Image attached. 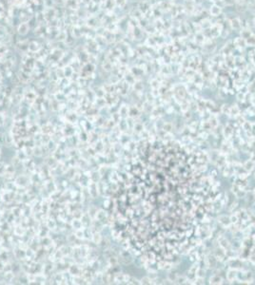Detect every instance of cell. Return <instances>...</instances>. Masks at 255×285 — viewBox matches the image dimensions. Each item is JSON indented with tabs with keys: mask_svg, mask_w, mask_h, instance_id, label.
<instances>
[{
	"mask_svg": "<svg viewBox=\"0 0 255 285\" xmlns=\"http://www.w3.org/2000/svg\"><path fill=\"white\" fill-rule=\"evenodd\" d=\"M211 190L195 154L173 142L151 144L119 186L117 229L148 258L172 260L196 235Z\"/></svg>",
	"mask_w": 255,
	"mask_h": 285,
	"instance_id": "cell-1",
	"label": "cell"
}]
</instances>
